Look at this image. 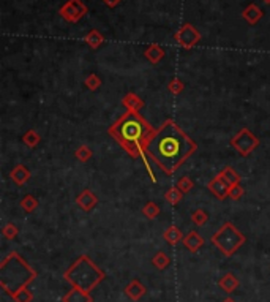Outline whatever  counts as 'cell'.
<instances>
[{
	"instance_id": "1",
	"label": "cell",
	"mask_w": 270,
	"mask_h": 302,
	"mask_svg": "<svg viewBox=\"0 0 270 302\" xmlns=\"http://www.w3.org/2000/svg\"><path fill=\"white\" fill-rule=\"evenodd\" d=\"M196 149L194 139L190 138L172 119H168L148 141L147 157L163 173L172 176L185 160L196 152Z\"/></svg>"
},
{
	"instance_id": "2",
	"label": "cell",
	"mask_w": 270,
	"mask_h": 302,
	"mask_svg": "<svg viewBox=\"0 0 270 302\" xmlns=\"http://www.w3.org/2000/svg\"><path fill=\"white\" fill-rule=\"evenodd\" d=\"M108 133L124 147V150H126V154L130 157L141 158L144 162V166L147 169L148 176L152 177L154 182H156L154 171L150 168L148 157H147L148 141L152 139V136L155 133L154 127L150 125L139 113L126 111L125 114L120 116L116 122L109 127Z\"/></svg>"
},
{
	"instance_id": "3",
	"label": "cell",
	"mask_w": 270,
	"mask_h": 302,
	"mask_svg": "<svg viewBox=\"0 0 270 302\" xmlns=\"http://www.w3.org/2000/svg\"><path fill=\"white\" fill-rule=\"evenodd\" d=\"M36 278V272L28 266L26 259L19 256L18 251H12L4 258L0 264V286L8 294H13L21 288H27Z\"/></svg>"
},
{
	"instance_id": "4",
	"label": "cell",
	"mask_w": 270,
	"mask_h": 302,
	"mask_svg": "<svg viewBox=\"0 0 270 302\" xmlns=\"http://www.w3.org/2000/svg\"><path fill=\"white\" fill-rule=\"evenodd\" d=\"M104 277L106 274L87 255L79 256L64 274V278L73 288H79L87 293H90L98 283H102Z\"/></svg>"
},
{
	"instance_id": "5",
	"label": "cell",
	"mask_w": 270,
	"mask_h": 302,
	"mask_svg": "<svg viewBox=\"0 0 270 302\" xmlns=\"http://www.w3.org/2000/svg\"><path fill=\"white\" fill-rule=\"evenodd\" d=\"M210 242L212 245H215L224 256H232L236 251L242 247L245 242H246V237L244 233H240V231L236 228L234 223L231 221H226L223 223V226L220 228L216 233L212 234L210 237Z\"/></svg>"
},
{
	"instance_id": "6",
	"label": "cell",
	"mask_w": 270,
	"mask_h": 302,
	"mask_svg": "<svg viewBox=\"0 0 270 302\" xmlns=\"http://www.w3.org/2000/svg\"><path fill=\"white\" fill-rule=\"evenodd\" d=\"M231 146L242 157H248L259 146V139L256 135H253L252 132H250L248 128H242L236 136H232Z\"/></svg>"
},
{
	"instance_id": "7",
	"label": "cell",
	"mask_w": 270,
	"mask_h": 302,
	"mask_svg": "<svg viewBox=\"0 0 270 302\" xmlns=\"http://www.w3.org/2000/svg\"><path fill=\"white\" fill-rule=\"evenodd\" d=\"M174 40L182 48L190 49V48H193V46H196L199 43V40H201V34L198 32V29L193 24L186 23L176 32Z\"/></svg>"
},
{
	"instance_id": "8",
	"label": "cell",
	"mask_w": 270,
	"mask_h": 302,
	"mask_svg": "<svg viewBox=\"0 0 270 302\" xmlns=\"http://www.w3.org/2000/svg\"><path fill=\"white\" fill-rule=\"evenodd\" d=\"M60 16L68 23H78L86 16L87 7L84 5L82 0H68V2L58 10Z\"/></svg>"
},
{
	"instance_id": "9",
	"label": "cell",
	"mask_w": 270,
	"mask_h": 302,
	"mask_svg": "<svg viewBox=\"0 0 270 302\" xmlns=\"http://www.w3.org/2000/svg\"><path fill=\"white\" fill-rule=\"evenodd\" d=\"M207 188L210 190V193H212L214 196H216L218 199H226L228 196H229V187L224 180H223V177L222 176H215L210 182L207 184Z\"/></svg>"
},
{
	"instance_id": "10",
	"label": "cell",
	"mask_w": 270,
	"mask_h": 302,
	"mask_svg": "<svg viewBox=\"0 0 270 302\" xmlns=\"http://www.w3.org/2000/svg\"><path fill=\"white\" fill-rule=\"evenodd\" d=\"M76 204L81 207L84 212H90L92 209H95L96 207V204H98V198H96V195L92 192V190H88V188H84L81 193L78 195V198H76Z\"/></svg>"
},
{
	"instance_id": "11",
	"label": "cell",
	"mask_w": 270,
	"mask_h": 302,
	"mask_svg": "<svg viewBox=\"0 0 270 302\" xmlns=\"http://www.w3.org/2000/svg\"><path fill=\"white\" fill-rule=\"evenodd\" d=\"M146 293H147V288L139 281L138 278H133L130 283L125 286V294L132 299V300H139L141 297H144L146 296Z\"/></svg>"
},
{
	"instance_id": "12",
	"label": "cell",
	"mask_w": 270,
	"mask_h": 302,
	"mask_svg": "<svg viewBox=\"0 0 270 302\" xmlns=\"http://www.w3.org/2000/svg\"><path fill=\"white\" fill-rule=\"evenodd\" d=\"M182 244L185 245L186 250L192 251V253H196V251H199V248L204 245V239L202 236H199L196 231H190L188 234L184 236Z\"/></svg>"
},
{
	"instance_id": "13",
	"label": "cell",
	"mask_w": 270,
	"mask_h": 302,
	"mask_svg": "<svg viewBox=\"0 0 270 302\" xmlns=\"http://www.w3.org/2000/svg\"><path fill=\"white\" fill-rule=\"evenodd\" d=\"M30 169L26 166V165H16L13 169H12V173H10V177H12V180L16 184V185H24V184H27L28 182V179H30Z\"/></svg>"
},
{
	"instance_id": "14",
	"label": "cell",
	"mask_w": 270,
	"mask_h": 302,
	"mask_svg": "<svg viewBox=\"0 0 270 302\" xmlns=\"http://www.w3.org/2000/svg\"><path fill=\"white\" fill-rule=\"evenodd\" d=\"M122 105L126 108V111H132V113H139V111H141L146 106L144 100L139 97V95L133 94V92H130V94H126L124 97Z\"/></svg>"
},
{
	"instance_id": "15",
	"label": "cell",
	"mask_w": 270,
	"mask_h": 302,
	"mask_svg": "<svg viewBox=\"0 0 270 302\" xmlns=\"http://www.w3.org/2000/svg\"><path fill=\"white\" fill-rule=\"evenodd\" d=\"M242 18L245 19L248 24L254 26V24H258L259 21H261V18H262V10L259 8L258 5H254V4H250V5L244 10V12H242Z\"/></svg>"
},
{
	"instance_id": "16",
	"label": "cell",
	"mask_w": 270,
	"mask_h": 302,
	"mask_svg": "<svg viewBox=\"0 0 270 302\" xmlns=\"http://www.w3.org/2000/svg\"><path fill=\"white\" fill-rule=\"evenodd\" d=\"M62 302H94V299H92V296H90V293H87V291H82L79 288H73L68 294L64 296Z\"/></svg>"
},
{
	"instance_id": "17",
	"label": "cell",
	"mask_w": 270,
	"mask_h": 302,
	"mask_svg": "<svg viewBox=\"0 0 270 302\" xmlns=\"http://www.w3.org/2000/svg\"><path fill=\"white\" fill-rule=\"evenodd\" d=\"M144 57L148 60L150 64H158L160 60H162L163 57H164V49L160 46V45H156V43H154V45H150L146 51H144Z\"/></svg>"
},
{
	"instance_id": "18",
	"label": "cell",
	"mask_w": 270,
	"mask_h": 302,
	"mask_svg": "<svg viewBox=\"0 0 270 302\" xmlns=\"http://www.w3.org/2000/svg\"><path fill=\"white\" fill-rule=\"evenodd\" d=\"M218 285H220V288L224 291V293L229 294V293H234V291L237 289L238 280H237V277L234 274H224L222 278H220Z\"/></svg>"
},
{
	"instance_id": "19",
	"label": "cell",
	"mask_w": 270,
	"mask_h": 302,
	"mask_svg": "<svg viewBox=\"0 0 270 302\" xmlns=\"http://www.w3.org/2000/svg\"><path fill=\"white\" fill-rule=\"evenodd\" d=\"M163 239L166 240L169 245H177L178 242H182V240H184V234H182V231H180L177 226L171 225L163 233Z\"/></svg>"
},
{
	"instance_id": "20",
	"label": "cell",
	"mask_w": 270,
	"mask_h": 302,
	"mask_svg": "<svg viewBox=\"0 0 270 302\" xmlns=\"http://www.w3.org/2000/svg\"><path fill=\"white\" fill-rule=\"evenodd\" d=\"M218 176H222L223 177V180L224 182L229 185V187H232V185H236V184H240V177L236 171H234V168H231V166H226V168H223L222 171L218 173Z\"/></svg>"
},
{
	"instance_id": "21",
	"label": "cell",
	"mask_w": 270,
	"mask_h": 302,
	"mask_svg": "<svg viewBox=\"0 0 270 302\" xmlns=\"http://www.w3.org/2000/svg\"><path fill=\"white\" fill-rule=\"evenodd\" d=\"M84 42L88 45V48H92V49H98L100 46L103 45V42H104V37H103V34H100L96 29H94V30H90V32L86 35Z\"/></svg>"
},
{
	"instance_id": "22",
	"label": "cell",
	"mask_w": 270,
	"mask_h": 302,
	"mask_svg": "<svg viewBox=\"0 0 270 302\" xmlns=\"http://www.w3.org/2000/svg\"><path fill=\"white\" fill-rule=\"evenodd\" d=\"M152 264L158 269V270H164L171 264V258H169L164 251H156L155 256L152 258Z\"/></svg>"
},
{
	"instance_id": "23",
	"label": "cell",
	"mask_w": 270,
	"mask_h": 302,
	"mask_svg": "<svg viewBox=\"0 0 270 302\" xmlns=\"http://www.w3.org/2000/svg\"><path fill=\"white\" fill-rule=\"evenodd\" d=\"M40 141H42V136H40L34 128L27 130V132L22 135V143H24L26 146H28L30 149L36 147V146L40 144Z\"/></svg>"
},
{
	"instance_id": "24",
	"label": "cell",
	"mask_w": 270,
	"mask_h": 302,
	"mask_svg": "<svg viewBox=\"0 0 270 302\" xmlns=\"http://www.w3.org/2000/svg\"><path fill=\"white\" fill-rule=\"evenodd\" d=\"M182 198H184V193L180 192L177 187L168 188V192L164 193V199H166L171 206H177L180 201H182Z\"/></svg>"
},
{
	"instance_id": "25",
	"label": "cell",
	"mask_w": 270,
	"mask_h": 302,
	"mask_svg": "<svg viewBox=\"0 0 270 302\" xmlns=\"http://www.w3.org/2000/svg\"><path fill=\"white\" fill-rule=\"evenodd\" d=\"M160 206L156 203H154V201H148V203H146V206L142 207V215H146L148 220H155L158 215H160Z\"/></svg>"
},
{
	"instance_id": "26",
	"label": "cell",
	"mask_w": 270,
	"mask_h": 302,
	"mask_svg": "<svg viewBox=\"0 0 270 302\" xmlns=\"http://www.w3.org/2000/svg\"><path fill=\"white\" fill-rule=\"evenodd\" d=\"M208 218H210V215H208L207 210H204V209H196L194 212L192 214V221H193L196 226L206 225L207 221H208Z\"/></svg>"
},
{
	"instance_id": "27",
	"label": "cell",
	"mask_w": 270,
	"mask_h": 302,
	"mask_svg": "<svg viewBox=\"0 0 270 302\" xmlns=\"http://www.w3.org/2000/svg\"><path fill=\"white\" fill-rule=\"evenodd\" d=\"M10 296H12V299H13L14 302H32V300H34L32 291L27 289V288H21L19 291H16V293L10 294Z\"/></svg>"
},
{
	"instance_id": "28",
	"label": "cell",
	"mask_w": 270,
	"mask_h": 302,
	"mask_svg": "<svg viewBox=\"0 0 270 302\" xmlns=\"http://www.w3.org/2000/svg\"><path fill=\"white\" fill-rule=\"evenodd\" d=\"M92 149H90L88 146H86V144H82V146H79L76 150H74V157L79 160V162H82V163H86V162H88L90 158H92Z\"/></svg>"
},
{
	"instance_id": "29",
	"label": "cell",
	"mask_w": 270,
	"mask_h": 302,
	"mask_svg": "<svg viewBox=\"0 0 270 302\" xmlns=\"http://www.w3.org/2000/svg\"><path fill=\"white\" fill-rule=\"evenodd\" d=\"M21 207L26 210V212H34V210L38 207V199L35 198V196H32V195H26L22 199H21Z\"/></svg>"
},
{
	"instance_id": "30",
	"label": "cell",
	"mask_w": 270,
	"mask_h": 302,
	"mask_svg": "<svg viewBox=\"0 0 270 302\" xmlns=\"http://www.w3.org/2000/svg\"><path fill=\"white\" fill-rule=\"evenodd\" d=\"M184 89H185V84H184V81L180 78H172L171 81H169V84H168V90L172 95H180L184 92Z\"/></svg>"
},
{
	"instance_id": "31",
	"label": "cell",
	"mask_w": 270,
	"mask_h": 302,
	"mask_svg": "<svg viewBox=\"0 0 270 302\" xmlns=\"http://www.w3.org/2000/svg\"><path fill=\"white\" fill-rule=\"evenodd\" d=\"M176 187L185 195V193H188V192H192L193 187H194V182H193V179H190L188 176H184V177H180V180L177 182Z\"/></svg>"
},
{
	"instance_id": "32",
	"label": "cell",
	"mask_w": 270,
	"mask_h": 302,
	"mask_svg": "<svg viewBox=\"0 0 270 302\" xmlns=\"http://www.w3.org/2000/svg\"><path fill=\"white\" fill-rule=\"evenodd\" d=\"M84 84H86V87H87L88 90H92V92H95V90H96L100 86H102V79H100V76H98V75H95V73H90V75L86 78Z\"/></svg>"
},
{
	"instance_id": "33",
	"label": "cell",
	"mask_w": 270,
	"mask_h": 302,
	"mask_svg": "<svg viewBox=\"0 0 270 302\" xmlns=\"http://www.w3.org/2000/svg\"><path fill=\"white\" fill-rule=\"evenodd\" d=\"M2 234H4L5 239L13 240V239H16L18 234H19V228H18L16 225H13V223H6V225L2 228Z\"/></svg>"
},
{
	"instance_id": "34",
	"label": "cell",
	"mask_w": 270,
	"mask_h": 302,
	"mask_svg": "<svg viewBox=\"0 0 270 302\" xmlns=\"http://www.w3.org/2000/svg\"><path fill=\"white\" fill-rule=\"evenodd\" d=\"M244 193H245V190H244V187L240 185V184H236V185H232L231 188H229V198L234 199V201L242 198Z\"/></svg>"
},
{
	"instance_id": "35",
	"label": "cell",
	"mask_w": 270,
	"mask_h": 302,
	"mask_svg": "<svg viewBox=\"0 0 270 302\" xmlns=\"http://www.w3.org/2000/svg\"><path fill=\"white\" fill-rule=\"evenodd\" d=\"M103 2L108 5V7H111V8H114V7H117L122 0H103Z\"/></svg>"
},
{
	"instance_id": "36",
	"label": "cell",
	"mask_w": 270,
	"mask_h": 302,
	"mask_svg": "<svg viewBox=\"0 0 270 302\" xmlns=\"http://www.w3.org/2000/svg\"><path fill=\"white\" fill-rule=\"evenodd\" d=\"M223 302H236V300H234L232 297H226V299H224Z\"/></svg>"
},
{
	"instance_id": "37",
	"label": "cell",
	"mask_w": 270,
	"mask_h": 302,
	"mask_svg": "<svg viewBox=\"0 0 270 302\" xmlns=\"http://www.w3.org/2000/svg\"><path fill=\"white\" fill-rule=\"evenodd\" d=\"M264 2H266V4H270V0H264Z\"/></svg>"
}]
</instances>
